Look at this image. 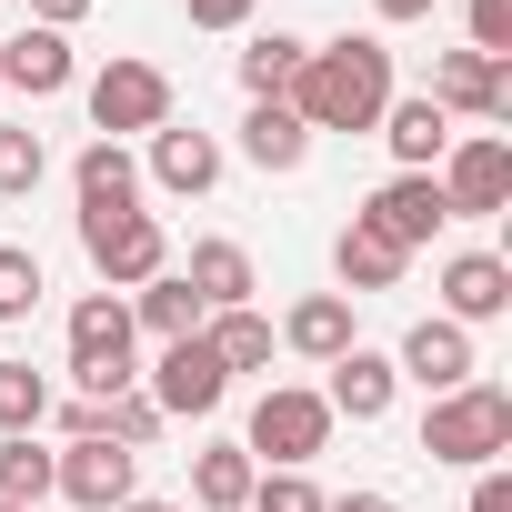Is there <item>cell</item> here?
I'll list each match as a JSON object with an SVG mask.
<instances>
[{"mask_svg": "<svg viewBox=\"0 0 512 512\" xmlns=\"http://www.w3.org/2000/svg\"><path fill=\"white\" fill-rule=\"evenodd\" d=\"M292 111H302V131H382V111H392V51H382V31L322 41L302 61V81H292Z\"/></svg>", "mask_w": 512, "mask_h": 512, "instance_id": "6da1fadb", "label": "cell"}, {"mask_svg": "<svg viewBox=\"0 0 512 512\" xmlns=\"http://www.w3.org/2000/svg\"><path fill=\"white\" fill-rule=\"evenodd\" d=\"M422 452L432 462H502L512 452V392L502 382H462L422 412Z\"/></svg>", "mask_w": 512, "mask_h": 512, "instance_id": "7a4b0ae2", "label": "cell"}, {"mask_svg": "<svg viewBox=\"0 0 512 512\" xmlns=\"http://www.w3.org/2000/svg\"><path fill=\"white\" fill-rule=\"evenodd\" d=\"M81 251H91V272L111 292H141V282L171 272V231L151 211H81Z\"/></svg>", "mask_w": 512, "mask_h": 512, "instance_id": "3957f363", "label": "cell"}, {"mask_svg": "<svg viewBox=\"0 0 512 512\" xmlns=\"http://www.w3.org/2000/svg\"><path fill=\"white\" fill-rule=\"evenodd\" d=\"M322 442H332V402H322V392H302V382H272L262 402H251V432H241V452H251V462H282V472H302Z\"/></svg>", "mask_w": 512, "mask_h": 512, "instance_id": "277c9868", "label": "cell"}, {"mask_svg": "<svg viewBox=\"0 0 512 512\" xmlns=\"http://www.w3.org/2000/svg\"><path fill=\"white\" fill-rule=\"evenodd\" d=\"M442 211L452 221H492L502 201H512V141L502 131H452V151H442Z\"/></svg>", "mask_w": 512, "mask_h": 512, "instance_id": "5b68a950", "label": "cell"}, {"mask_svg": "<svg viewBox=\"0 0 512 512\" xmlns=\"http://www.w3.org/2000/svg\"><path fill=\"white\" fill-rule=\"evenodd\" d=\"M71 382H81V402L131 392V302L91 292V302L71 312Z\"/></svg>", "mask_w": 512, "mask_h": 512, "instance_id": "8992f818", "label": "cell"}, {"mask_svg": "<svg viewBox=\"0 0 512 512\" xmlns=\"http://www.w3.org/2000/svg\"><path fill=\"white\" fill-rule=\"evenodd\" d=\"M161 121H171V81L151 61H111L91 81V131L101 141H131V131H161Z\"/></svg>", "mask_w": 512, "mask_h": 512, "instance_id": "52a82bcc", "label": "cell"}, {"mask_svg": "<svg viewBox=\"0 0 512 512\" xmlns=\"http://www.w3.org/2000/svg\"><path fill=\"white\" fill-rule=\"evenodd\" d=\"M51 492L81 502V512H121V502L141 492V452H121V442H61Z\"/></svg>", "mask_w": 512, "mask_h": 512, "instance_id": "ba28073f", "label": "cell"}, {"mask_svg": "<svg viewBox=\"0 0 512 512\" xmlns=\"http://www.w3.org/2000/svg\"><path fill=\"white\" fill-rule=\"evenodd\" d=\"M352 221H362V231H382L392 251H422V241H432L452 211H442V181H432V171H392V181H382V191H372Z\"/></svg>", "mask_w": 512, "mask_h": 512, "instance_id": "9c48e42d", "label": "cell"}, {"mask_svg": "<svg viewBox=\"0 0 512 512\" xmlns=\"http://www.w3.org/2000/svg\"><path fill=\"white\" fill-rule=\"evenodd\" d=\"M422 101H442V111H472V121H512V61H482V51H442Z\"/></svg>", "mask_w": 512, "mask_h": 512, "instance_id": "30bf717a", "label": "cell"}, {"mask_svg": "<svg viewBox=\"0 0 512 512\" xmlns=\"http://www.w3.org/2000/svg\"><path fill=\"white\" fill-rule=\"evenodd\" d=\"M221 392H231V372L211 362L201 332H191V342H161V372H151V402H161V412L201 422V412H221Z\"/></svg>", "mask_w": 512, "mask_h": 512, "instance_id": "8fae6325", "label": "cell"}, {"mask_svg": "<svg viewBox=\"0 0 512 512\" xmlns=\"http://www.w3.org/2000/svg\"><path fill=\"white\" fill-rule=\"evenodd\" d=\"M512 312V262H502V251H452V262H442V322H502Z\"/></svg>", "mask_w": 512, "mask_h": 512, "instance_id": "7c38bea8", "label": "cell"}, {"mask_svg": "<svg viewBox=\"0 0 512 512\" xmlns=\"http://www.w3.org/2000/svg\"><path fill=\"white\" fill-rule=\"evenodd\" d=\"M392 372H402V382H422V392L442 402V392H462V382H472L482 362H472V332H462V322H412V332H402V362H392Z\"/></svg>", "mask_w": 512, "mask_h": 512, "instance_id": "4fadbf2b", "label": "cell"}, {"mask_svg": "<svg viewBox=\"0 0 512 512\" xmlns=\"http://www.w3.org/2000/svg\"><path fill=\"white\" fill-rule=\"evenodd\" d=\"M382 141H392V161H402V171H442V151H452V111H442V101H422V91H412V101L392 91Z\"/></svg>", "mask_w": 512, "mask_h": 512, "instance_id": "5bb4252c", "label": "cell"}, {"mask_svg": "<svg viewBox=\"0 0 512 512\" xmlns=\"http://www.w3.org/2000/svg\"><path fill=\"white\" fill-rule=\"evenodd\" d=\"M392 392H402V372H392L382 352H362V342H352V352L332 362V392H322V402H332V422H382V412H392Z\"/></svg>", "mask_w": 512, "mask_h": 512, "instance_id": "9a60e30c", "label": "cell"}, {"mask_svg": "<svg viewBox=\"0 0 512 512\" xmlns=\"http://www.w3.org/2000/svg\"><path fill=\"white\" fill-rule=\"evenodd\" d=\"M0 91H31V101H51V91H71V41L61 31H21V41H0Z\"/></svg>", "mask_w": 512, "mask_h": 512, "instance_id": "2e32d148", "label": "cell"}, {"mask_svg": "<svg viewBox=\"0 0 512 512\" xmlns=\"http://www.w3.org/2000/svg\"><path fill=\"white\" fill-rule=\"evenodd\" d=\"M151 181H161V191H181V201H191V191H211V181H221V141H211V131H171V121H161V131H151Z\"/></svg>", "mask_w": 512, "mask_h": 512, "instance_id": "e0dca14e", "label": "cell"}, {"mask_svg": "<svg viewBox=\"0 0 512 512\" xmlns=\"http://www.w3.org/2000/svg\"><path fill=\"white\" fill-rule=\"evenodd\" d=\"M71 191H81V211H141V161L121 141H91L71 161Z\"/></svg>", "mask_w": 512, "mask_h": 512, "instance_id": "ac0fdd59", "label": "cell"}, {"mask_svg": "<svg viewBox=\"0 0 512 512\" xmlns=\"http://www.w3.org/2000/svg\"><path fill=\"white\" fill-rule=\"evenodd\" d=\"M302 151H312V131H302L292 101H251V121H241V161L251 171H302Z\"/></svg>", "mask_w": 512, "mask_h": 512, "instance_id": "d6986e66", "label": "cell"}, {"mask_svg": "<svg viewBox=\"0 0 512 512\" xmlns=\"http://www.w3.org/2000/svg\"><path fill=\"white\" fill-rule=\"evenodd\" d=\"M282 342H292L302 362H342V352H352L362 332H352V302H342V292H312V302H292Z\"/></svg>", "mask_w": 512, "mask_h": 512, "instance_id": "ffe728a7", "label": "cell"}, {"mask_svg": "<svg viewBox=\"0 0 512 512\" xmlns=\"http://www.w3.org/2000/svg\"><path fill=\"white\" fill-rule=\"evenodd\" d=\"M402 262H412V251H392V241H382V231H362V221H352V231L332 241V272H342V302H362V292H392V282H402Z\"/></svg>", "mask_w": 512, "mask_h": 512, "instance_id": "44dd1931", "label": "cell"}, {"mask_svg": "<svg viewBox=\"0 0 512 512\" xmlns=\"http://www.w3.org/2000/svg\"><path fill=\"white\" fill-rule=\"evenodd\" d=\"M181 282L201 292V312H241L251 302V251L241 241H191V272Z\"/></svg>", "mask_w": 512, "mask_h": 512, "instance_id": "7402d4cb", "label": "cell"}, {"mask_svg": "<svg viewBox=\"0 0 512 512\" xmlns=\"http://www.w3.org/2000/svg\"><path fill=\"white\" fill-rule=\"evenodd\" d=\"M251 482H262V462H251L241 442L191 452V502H201V512H241V502H251Z\"/></svg>", "mask_w": 512, "mask_h": 512, "instance_id": "603a6c76", "label": "cell"}, {"mask_svg": "<svg viewBox=\"0 0 512 512\" xmlns=\"http://www.w3.org/2000/svg\"><path fill=\"white\" fill-rule=\"evenodd\" d=\"M211 312H201V292L181 282V272H161V282H141V302H131V332H161V342H191Z\"/></svg>", "mask_w": 512, "mask_h": 512, "instance_id": "cb8c5ba5", "label": "cell"}, {"mask_svg": "<svg viewBox=\"0 0 512 512\" xmlns=\"http://www.w3.org/2000/svg\"><path fill=\"white\" fill-rule=\"evenodd\" d=\"M302 61H312V41H292V31H262V41L241 51V91H251V101H292Z\"/></svg>", "mask_w": 512, "mask_h": 512, "instance_id": "d4e9b609", "label": "cell"}, {"mask_svg": "<svg viewBox=\"0 0 512 512\" xmlns=\"http://www.w3.org/2000/svg\"><path fill=\"white\" fill-rule=\"evenodd\" d=\"M201 342H211V362H221V372H262V362H272V322L251 312V302H241V312H211V322H201Z\"/></svg>", "mask_w": 512, "mask_h": 512, "instance_id": "484cf974", "label": "cell"}, {"mask_svg": "<svg viewBox=\"0 0 512 512\" xmlns=\"http://www.w3.org/2000/svg\"><path fill=\"white\" fill-rule=\"evenodd\" d=\"M51 462H61V452H51L41 432H11V442H0V502H21V512H31V502L51 492Z\"/></svg>", "mask_w": 512, "mask_h": 512, "instance_id": "4316f807", "label": "cell"}, {"mask_svg": "<svg viewBox=\"0 0 512 512\" xmlns=\"http://www.w3.org/2000/svg\"><path fill=\"white\" fill-rule=\"evenodd\" d=\"M41 171H51L41 131H31V121H0V201H31V191H41Z\"/></svg>", "mask_w": 512, "mask_h": 512, "instance_id": "83f0119b", "label": "cell"}, {"mask_svg": "<svg viewBox=\"0 0 512 512\" xmlns=\"http://www.w3.org/2000/svg\"><path fill=\"white\" fill-rule=\"evenodd\" d=\"M51 422V382L31 362H0V432H41Z\"/></svg>", "mask_w": 512, "mask_h": 512, "instance_id": "f1b7e54d", "label": "cell"}, {"mask_svg": "<svg viewBox=\"0 0 512 512\" xmlns=\"http://www.w3.org/2000/svg\"><path fill=\"white\" fill-rule=\"evenodd\" d=\"M151 432H161V402H151V392H111V402H101V442L151 452Z\"/></svg>", "mask_w": 512, "mask_h": 512, "instance_id": "f546056e", "label": "cell"}, {"mask_svg": "<svg viewBox=\"0 0 512 512\" xmlns=\"http://www.w3.org/2000/svg\"><path fill=\"white\" fill-rule=\"evenodd\" d=\"M31 312H41V262L0 241V322H31Z\"/></svg>", "mask_w": 512, "mask_h": 512, "instance_id": "4dcf8cb0", "label": "cell"}, {"mask_svg": "<svg viewBox=\"0 0 512 512\" xmlns=\"http://www.w3.org/2000/svg\"><path fill=\"white\" fill-rule=\"evenodd\" d=\"M241 512H322V492L302 482V472H262V482H251V502Z\"/></svg>", "mask_w": 512, "mask_h": 512, "instance_id": "1f68e13d", "label": "cell"}, {"mask_svg": "<svg viewBox=\"0 0 512 512\" xmlns=\"http://www.w3.org/2000/svg\"><path fill=\"white\" fill-rule=\"evenodd\" d=\"M472 51L482 61H512V0H472Z\"/></svg>", "mask_w": 512, "mask_h": 512, "instance_id": "d6a6232c", "label": "cell"}, {"mask_svg": "<svg viewBox=\"0 0 512 512\" xmlns=\"http://www.w3.org/2000/svg\"><path fill=\"white\" fill-rule=\"evenodd\" d=\"M181 11H191V31H241L251 0H181Z\"/></svg>", "mask_w": 512, "mask_h": 512, "instance_id": "836d02e7", "label": "cell"}, {"mask_svg": "<svg viewBox=\"0 0 512 512\" xmlns=\"http://www.w3.org/2000/svg\"><path fill=\"white\" fill-rule=\"evenodd\" d=\"M81 11H91V0H31V21H41V31H71Z\"/></svg>", "mask_w": 512, "mask_h": 512, "instance_id": "e575fe53", "label": "cell"}, {"mask_svg": "<svg viewBox=\"0 0 512 512\" xmlns=\"http://www.w3.org/2000/svg\"><path fill=\"white\" fill-rule=\"evenodd\" d=\"M472 512H512V482H502V472H482V482H472Z\"/></svg>", "mask_w": 512, "mask_h": 512, "instance_id": "d590c367", "label": "cell"}, {"mask_svg": "<svg viewBox=\"0 0 512 512\" xmlns=\"http://www.w3.org/2000/svg\"><path fill=\"white\" fill-rule=\"evenodd\" d=\"M322 512H402V502H382V492H342V502H322Z\"/></svg>", "mask_w": 512, "mask_h": 512, "instance_id": "8d00e7d4", "label": "cell"}, {"mask_svg": "<svg viewBox=\"0 0 512 512\" xmlns=\"http://www.w3.org/2000/svg\"><path fill=\"white\" fill-rule=\"evenodd\" d=\"M382 21H432V0H372Z\"/></svg>", "mask_w": 512, "mask_h": 512, "instance_id": "74e56055", "label": "cell"}, {"mask_svg": "<svg viewBox=\"0 0 512 512\" xmlns=\"http://www.w3.org/2000/svg\"><path fill=\"white\" fill-rule=\"evenodd\" d=\"M121 512H181V502H141V492H131V502H121Z\"/></svg>", "mask_w": 512, "mask_h": 512, "instance_id": "f35d334b", "label": "cell"}, {"mask_svg": "<svg viewBox=\"0 0 512 512\" xmlns=\"http://www.w3.org/2000/svg\"><path fill=\"white\" fill-rule=\"evenodd\" d=\"M0 512H21V502H0Z\"/></svg>", "mask_w": 512, "mask_h": 512, "instance_id": "ab89813d", "label": "cell"}]
</instances>
